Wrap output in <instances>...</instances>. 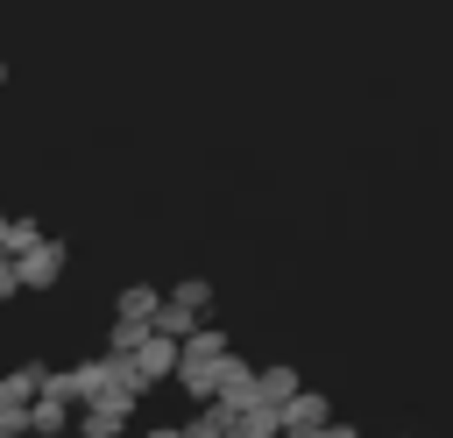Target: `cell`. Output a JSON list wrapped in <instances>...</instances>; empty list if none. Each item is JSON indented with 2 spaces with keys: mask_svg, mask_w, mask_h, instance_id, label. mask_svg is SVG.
Returning a JSON list of instances; mask_svg holds the SVG:
<instances>
[{
  "mask_svg": "<svg viewBox=\"0 0 453 438\" xmlns=\"http://www.w3.org/2000/svg\"><path fill=\"white\" fill-rule=\"evenodd\" d=\"M0 78H7V71H0Z\"/></svg>",
  "mask_w": 453,
  "mask_h": 438,
  "instance_id": "cell-13",
  "label": "cell"
},
{
  "mask_svg": "<svg viewBox=\"0 0 453 438\" xmlns=\"http://www.w3.org/2000/svg\"><path fill=\"white\" fill-rule=\"evenodd\" d=\"M297 431H326V396L297 389V396L283 403V438H297Z\"/></svg>",
  "mask_w": 453,
  "mask_h": 438,
  "instance_id": "cell-5",
  "label": "cell"
},
{
  "mask_svg": "<svg viewBox=\"0 0 453 438\" xmlns=\"http://www.w3.org/2000/svg\"><path fill=\"white\" fill-rule=\"evenodd\" d=\"M149 332H156V325H142V318H113V332H106V353H120V360H127V353H134Z\"/></svg>",
  "mask_w": 453,
  "mask_h": 438,
  "instance_id": "cell-7",
  "label": "cell"
},
{
  "mask_svg": "<svg viewBox=\"0 0 453 438\" xmlns=\"http://www.w3.org/2000/svg\"><path fill=\"white\" fill-rule=\"evenodd\" d=\"M127 360H134V381H142V389H156V381H177V367H184V339H170V332H149V339H142Z\"/></svg>",
  "mask_w": 453,
  "mask_h": 438,
  "instance_id": "cell-1",
  "label": "cell"
},
{
  "mask_svg": "<svg viewBox=\"0 0 453 438\" xmlns=\"http://www.w3.org/2000/svg\"><path fill=\"white\" fill-rule=\"evenodd\" d=\"M71 424H78V403H71V396H57V389H42V396L28 403V431H35V438H64Z\"/></svg>",
  "mask_w": 453,
  "mask_h": 438,
  "instance_id": "cell-2",
  "label": "cell"
},
{
  "mask_svg": "<svg viewBox=\"0 0 453 438\" xmlns=\"http://www.w3.org/2000/svg\"><path fill=\"white\" fill-rule=\"evenodd\" d=\"M42 389H50V367H42V360H21V367H7V374H0V396H7V403H21V410H28Z\"/></svg>",
  "mask_w": 453,
  "mask_h": 438,
  "instance_id": "cell-4",
  "label": "cell"
},
{
  "mask_svg": "<svg viewBox=\"0 0 453 438\" xmlns=\"http://www.w3.org/2000/svg\"><path fill=\"white\" fill-rule=\"evenodd\" d=\"M262 396H269V403H290V396H297V367H290V360L262 367Z\"/></svg>",
  "mask_w": 453,
  "mask_h": 438,
  "instance_id": "cell-8",
  "label": "cell"
},
{
  "mask_svg": "<svg viewBox=\"0 0 453 438\" xmlns=\"http://www.w3.org/2000/svg\"><path fill=\"white\" fill-rule=\"evenodd\" d=\"M170 297H177V304H184V311H198V318H205V311H212V283H205V276H184V283H177V290H170Z\"/></svg>",
  "mask_w": 453,
  "mask_h": 438,
  "instance_id": "cell-9",
  "label": "cell"
},
{
  "mask_svg": "<svg viewBox=\"0 0 453 438\" xmlns=\"http://www.w3.org/2000/svg\"><path fill=\"white\" fill-rule=\"evenodd\" d=\"M28 247H42V226L35 219H14L7 226V254H28Z\"/></svg>",
  "mask_w": 453,
  "mask_h": 438,
  "instance_id": "cell-10",
  "label": "cell"
},
{
  "mask_svg": "<svg viewBox=\"0 0 453 438\" xmlns=\"http://www.w3.org/2000/svg\"><path fill=\"white\" fill-rule=\"evenodd\" d=\"M7 226H14V219H7V212H0V254H7Z\"/></svg>",
  "mask_w": 453,
  "mask_h": 438,
  "instance_id": "cell-12",
  "label": "cell"
},
{
  "mask_svg": "<svg viewBox=\"0 0 453 438\" xmlns=\"http://www.w3.org/2000/svg\"><path fill=\"white\" fill-rule=\"evenodd\" d=\"M14 268H21V290H50V283L64 276V247H57V240H42V247L14 254Z\"/></svg>",
  "mask_w": 453,
  "mask_h": 438,
  "instance_id": "cell-3",
  "label": "cell"
},
{
  "mask_svg": "<svg viewBox=\"0 0 453 438\" xmlns=\"http://www.w3.org/2000/svg\"><path fill=\"white\" fill-rule=\"evenodd\" d=\"M7 297H21V268H14V254H0V304Z\"/></svg>",
  "mask_w": 453,
  "mask_h": 438,
  "instance_id": "cell-11",
  "label": "cell"
},
{
  "mask_svg": "<svg viewBox=\"0 0 453 438\" xmlns=\"http://www.w3.org/2000/svg\"><path fill=\"white\" fill-rule=\"evenodd\" d=\"M113 318H142V325H156V318H163V290H149V283H127V290L113 297Z\"/></svg>",
  "mask_w": 453,
  "mask_h": 438,
  "instance_id": "cell-6",
  "label": "cell"
}]
</instances>
